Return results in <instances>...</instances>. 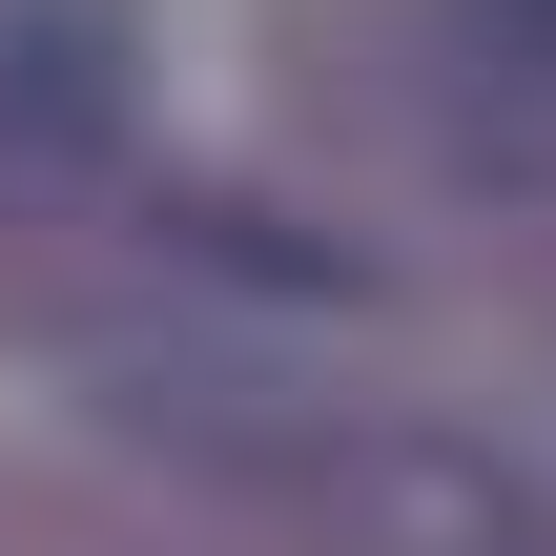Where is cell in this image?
<instances>
[{"mask_svg":"<svg viewBox=\"0 0 556 556\" xmlns=\"http://www.w3.org/2000/svg\"><path fill=\"white\" fill-rule=\"evenodd\" d=\"M124 144V0H0V165Z\"/></svg>","mask_w":556,"mask_h":556,"instance_id":"obj_1","label":"cell"},{"mask_svg":"<svg viewBox=\"0 0 556 556\" xmlns=\"http://www.w3.org/2000/svg\"><path fill=\"white\" fill-rule=\"evenodd\" d=\"M454 41H475L495 83H556V0H454Z\"/></svg>","mask_w":556,"mask_h":556,"instance_id":"obj_2","label":"cell"}]
</instances>
